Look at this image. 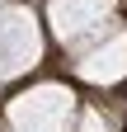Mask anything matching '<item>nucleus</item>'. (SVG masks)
I'll list each match as a JSON object with an SVG mask.
<instances>
[{"mask_svg":"<svg viewBox=\"0 0 127 132\" xmlns=\"http://www.w3.org/2000/svg\"><path fill=\"white\" fill-rule=\"evenodd\" d=\"M71 123H75V94L66 85H38L10 99L14 132H71Z\"/></svg>","mask_w":127,"mask_h":132,"instance_id":"1","label":"nucleus"},{"mask_svg":"<svg viewBox=\"0 0 127 132\" xmlns=\"http://www.w3.org/2000/svg\"><path fill=\"white\" fill-rule=\"evenodd\" d=\"M47 19H52V33L66 47L85 52L89 43H99L113 28V0H52Z\"/></svg>","mask_w":127,"mask_h":132,"instance_id":"2","label":"nucleus"},{"mask_svg":"<svg viewBox=\"0 0 127 132\" xmlns=\"http://www.w3.org/2000/svg\"><path fill=\"white\" fill-rule=\"evenodd\" d=\"M42 57V33L28 10H10L0 19V80H14L19 71L38 66Z\"/></svg>","mask_w":127,"mask_h":132,"instance_id":"3","label":"nucleus"},{"mask_svg":"<svg viewBox=\"0 0 127 132\" xmlns=\"http://www.w3.org/2000/svg\"><path fill=\"white\" fill-rule=\"evenodd\" d=\"M75 76L89 85H118L127 76V28H108L99 43H89L75 61Z\"/></svg>","mask_w":127,"mask_h":132,"instance_id":"4","label":"nucleus"},{"mask_svg":"<svg viewBox=\"0 0 127 132\" xmlns=\"http://www.w3.org/2000/svg\"><path fill=\"white\" fill-rule=\"evenodd\" d=\"M71 132H108V123H104V113H94V109H85V113H80V123H75Z\"/></svg>","mask_w":127,"mask_h":132,"instance_id":"5","label":"nucleus"}]
</instances>
